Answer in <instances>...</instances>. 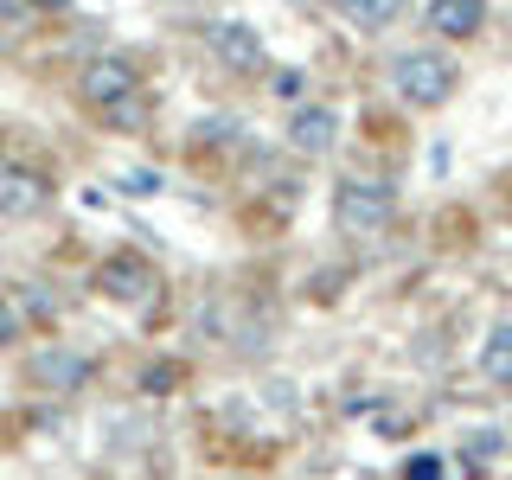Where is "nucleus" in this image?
<instances>
[{
	"label": "nucleus",
	"mask_w": 512,
	"mask_h": 480,
	"mask_svg": "<svg viewBox=\"0 0 512 480\" xmlns=\"http://www.w3.org/2000/svg\"><path fill=\"white\" fill-rule=\"evenodd\" d=\"M77 90H84L90 109H103L116 128H135L141 122V96H135V64L122 58H90L84 77H77Z\"/></svg>",
	"instance_id": "f257e3e1"
},
{
	"label": "nucleus",
	"mask_w": 512,
	"mask_h": 480,
	"mask_svg": "<svg viewBox=\"0 0 512 480\" xmlns=\"http://www.w3.org/2000/svg\"><path fill=\"white\" fill-rule=\"evenodd\" d=\"M455 64H448L442 52H404L391 64V84H397V96H404L410 109H436V103H448V90H455Z\"/></svg>",
	"instance_id": "f03ea898"
},
{
	"label": "nucleus",
	"mask_w": 512,
	"mask_h": 480,
	"mask_svg": "<svg viewBox=\"0 0 512 480\" xmlns=\"http://www.w3.org/2000/svg\"><path fill=\"white\" fill-rule=\"evenodd\" d=\"M391 186L378 180H340V192H333V218L346 224V231H378V224H391Z\"/></svg>",
	"instance_id": "7ed1b4c3"
},
{
	"label": "nucleus",
	"mask_w": 512,
	"mask_h": 480,
	"mask_svg": "<svg viewBox=\"0 0 512 480\" xmlns=\"http://www.w3.org/2000/svg\"><path fill=\"white\" fill-rule=\"evenodd\" d=\"M96 288H103L109 301H148L154 295V269L122 250V256H109V263L96 269Z\"/></svg>",
	"instance_id": "20e7f679"
},
{
	"label": "nucleus",
	"mask_w": 512,
	"mask_h": 480,
	"mask_svg": "<svg viewBox=\"0 0 512 480\" xmlns=\"http://www.w3.org/2000/svg\"><path fill=\"white\" fill-rule=\"evenodd\" d=\"M45 199H52V186H45L39 173H32V167H7V160H0V212H7V218H32Z\"/></svg>",
	"instance_id": "39448f33"
},
{
	"label": "nucleus",
	"mask_w": 512,
	"mask_h": 480,
	"mask_svg": "<svg viewBox=\"0 0 512 480\" xmlns=\"http://www.w3.org/2000/svg\"><path fill=\"white\" fill-rule=\"evenodd\" d=\"M212 52L231 64V71H263V39H256L250 26H237V20L212 26Z\"/></svg>",
	"instance_id": "423d86ee"
},
{
	"label": "nucleus",
	"mask_w": 512,
	"mask_h": 480,
	"mask_svg": "<svg viewBox=\"0 0 512 480\" xmlns=\"http://www.w3.org/2000/svg\"><path fill=\"white\" fill-rule=\"evenodd\" d=\"M32 378H39L45 391H84L90 359H84V352H64V346H52V352H39V359H32Z\"/></svg>",
	"instance_id": "0eeeda50"
},
{
	"label": "nucleus",
	"mask_w": 512,
	"mask_h": 480,
	"mask_svg": "<svg viewBox=\"0 0 512 480\" xmlns=\"http://www.w3.org/2000/svg\"><path fill=\"white\" fill-rule=\"evenodd\" d=\"M205 327H212L218 333V340H231V346H263V327H256V314L250 308H237V301L231 295H224V301H212V308H205Z\"/></svg>",
	"instance_id": "6e6552de"
},
{
	"label": "nucleus",
	"mask_w": 512,
	"mask_h": 480,
	"mask_svg": "<svg viewBox=\"0 0 512 480\" xmlns=\"http://www.w3.org/2000/svg\"><path fill=\"white\" fill-rule=\"evenodd\" d=\"M487 20V0H429V32L442 39H474Z\"/></svg>",
	"instance_id": "1a4fd4ad"
},
{
	"label": "nucleus",
	"mask_w": 512,
	"mask_h": 480,
	"mask_svg": "<svg viewBox=\"0 0 512 480\" xmlns=\"http://www.w3.org/2000/svg\"><path fill=\"white\" fill-rule=\"evenodd\" d=\"M333 135H340V116H333V109H295V116H288V141H295L301 154H320Z\"/></svg>",
	"instance_id": "9d476101"
},
{
	"label": "nucleus",
	"mask_w": 512,
	"mask_h": 480,
	"mask_svg": "<svg viewBox=\"0 0 512 480\" xmlns=\"http://www.w3.org/2000/svg\"><path fill=\"white\" fill-rule=\"evenodd\" d=\"M480 372H487L493 384H512V320H500V327L487 333V346H480Z\"/></svg>",
	"instance_id": "9b49d317"
},
{
	"label": "nucleus",
	"mask_w": 512,
	"mask_h": 480,
	"mask_svg": "<svg viewBox=\"0 0 512 480\" xmlns=\"http://www.w3.org/2000/svg\"><path fill=\"white\" fill-rule=\"evenodd\" d=\"M333 7H340L346 20H359L365 32H378V26H391L397 13H404V0H333Z\"/></svg>",
	"instance_id": "f8f14e48"
},
{
	"label": "nucleus",
	"mask_w": 512,
	"mask_h": 480,
	"mask_svg": "<svg viewBox=\"0 0 512 480\" xmlns=\"http://www.w3.org/2000/svg\"><path fill=\"white\" fill-rule=\"evenodd\" d=\"M500 448H506L500 429H474V436H468V461H493Z\"/></svg>",
	"instance_id": "ddd939ff"
},
{
	"label": "nucleus",
	"mask_w": 512,
	"mask_h": 480,
	"mask_svg": "<svg viewBox=\"0 0 512 480\" xmlns=\"http://www.w3.org/2000/svg\"><path fill=\"white\" fill-rule=\"evenodd\" d=\"M122 192H135V199H154V192H160V173H154V167H128V173H122Z\"/></svg>",
	"instance_id": "4468645a"
},
{
	"label": "nucleus",
	"mask_w": 512,
	"mask_h": 480,
	"mask_svg": "<svg viewBox=\"0 0 512 480\" xmlns=\"http://www.w3.org/2000/svg\"><path fill=\"white\" fill-rule=\"evenodd\" d=\"M404 480H442V455H410L404 461Z\"/></svg>",
	"instance_id": "2eb2a0df"
},
{
	"label": "nucleus",
	"mask_w": 512,
	"mask_h": 480,
	"mask_svg": "<svg viewBox=\"0 0 512 480\" xmlns=\"http://www.w3.org/2000/svg\"><path fill=\"white\" fill-rule=\"evenodd\" d=\"M269 90H276L282 103H301V90H308V77H301V71H276V84H269Z\"/></svg>",
	"instance_id": "dca6fc26"
},
{
	"label": "nucleus",
	"mask_w": 512,
	"mask_h": 480,
	"mask_svg": "<svg viewBox=\"0 0 512 480\" xmlns=\"http://www.w3.org/2000/svg\"><path fill=\"white\" fill-rule=\"evenodd\" d=\"M13 340H20V314L0 301V346H13Z\"/></svg>",
	"instance_id": "f3484780"
},
{
	"label": "nucleus",
	"mask_w": 512,
	"mask_h": 480,
	"mask_svg": "<svg viewBox=\"0 0 512 480\" xmlns=\"http://www.w3.org/2000/svg\"><path fill=\"white\" fill-rule=\"evenodd\" d=\"M45 7H64V0H45Z\"/></svg>",
	"instance_id": "a211bd4d"
}]
</instances>
